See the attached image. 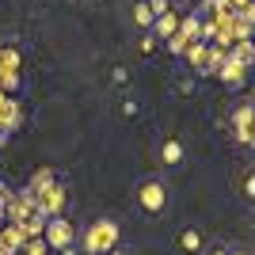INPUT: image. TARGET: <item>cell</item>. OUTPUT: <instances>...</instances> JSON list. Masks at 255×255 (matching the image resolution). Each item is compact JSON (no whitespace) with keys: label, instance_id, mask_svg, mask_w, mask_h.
<instances>
[{"label":"cell","instance_id":"obj_1","mask_svg":"<svg viewBox=\"0 0 255 255\" xmlns=\"http://www.w3.org/2000/svg\"><path fill=\"white\" fill-rule=\"evenodd\" d=\"M133 202L145 217H160V213H168L171 206V187L164 183V175H145V179L133 187Z\"/></svg>","mask_w":255,"mask_h":255},{"label":"cell","instance_id":"obj_2","mask_svg":"<svg viewBox=\"0 0 255 255\" xmlns=\"http://www.w3.org/2000/svg\"><path fill=\"white\" fill-rule=\"evenodd\" d=\"M118 240H122V225H118L115 217H99V221L88 225L80 252H84V255H107V252H115V248H118Z\"/></svg>","mask_w":255,"mask_h":255},{"label":"cell","instance_id":"obj_3","mask_svg":"<svg viewBox=\"0 0 255 255\" xmlns=\"http://www.w3.org/2000/svg\"><path fill=\"white\" fill-rule=\"evenodd\" d=\"M46 240H50V248H69V244H76V229L65 217H50V225H46Z\"/></svg>","mask_w":255,"mask_h":255},{"label":"cell","instance_id":"obj_4","mask_svg":"<svg viewBox=\"0 0 255 255\" xmlns=\"http://www.w3.org/2000/svg\"><path fill=\"white\" fill-rule=\"evenodd\" d=\"M175 31H179V15H175V8L164 11V15H156V19H152V27H149V34L156 38V42H168Z\"/></svg>","mask_w":255,"mask_h":255},{"label":"cell","instance_id":"obj_5","mask_svg":"<svg viewBox=\"0 0 255 255\" xmlns=\"http://www.w3.org/2000/svg\"><path fill=\"white\" fill-rule=\"evenodd\" d=\"M183 156H187V145H183L179 137H164L160 141V164H164V168H179Z\"/></svg>","mask_w":255,"mask_h":255},{"label":"cell","instance_id":"obj_6","mask_svg":"<svg viewBox=\"0 0 255 255\" xmlns=\"http://www.w3.org/2000/svg\"><path fill=\"white\" fill-rule=\"evenodd\" d=\"M65 202V187H42V194H38V210H42V217H57V210H61Z\"/></svg>","mask_w":255,"mask_h":255},{"label":"cell","instance_id":"obj_7","mask_svg":"<svg viewBox=\"0 0 255 255\" xmlns=\"http://www.w3.org/2000/svg\"><path fill=\"white\" fill-rule=\"evenodd\" d=\"M179 248H183L187 255H202L206 233H202V229H183V233H179Z\"/></svg>","mask_w":255,"mask_h":255},{"label":"cell","instance_id":"obj_8","mask_svg":"<svg viewBox=\"0 0 255 255\" xmlns=\"http://www.w3.org/2000/svg\"><path fill=\"white\" fill-rule=\"evenodd\" d=\"M152 19H156V15L149 11V4H145V0H137V4H133V23H137L141 31H149V27H152Z\"/></svg>","mask_w":255,"mask_h":255},{"label":"cell","instance_id":"obj_9","mask_svg":"<svg viewBox=\"0 0 255 255\" xmlns=\"http://www.w3.org/2000/svg\"><path fill=\"white\" fill-rule=\"evenodd\" d=\"M50 183H53V171H50V168H42V171H38V175L31 179V191H42V187H50Z\"/></svg>","mask_w":255,"mask_h":255},{"label":"cell","instance_id":"obj_10","mask_svg":"<svg viewBox=\"0 0 255 255\" xmlns=\"http://www.w3.org/2000/svg\"><path fill=\"white\" fill-rule=\"evenodd\" d=\"M145 4H149V11H152V15H164V11H171V4H168V0H145Z\"/></svg>","mask_w":255,"mask_h":255},{"label":"cell","instance_id":"obj_11","mask_svg":"<svg viewBox=\"0 0 255 255\" xmlns=\"http://www.w3.org/2000/svg\"><path fill=\"white\" fill-rule=\"evenodd\" d=\"M122 115H126V118H137V115H141V107L133 103V99H122Z\"/></svg>","mask_w":255,"mask_h":255},{"label":"cell","instance_id":"obj_12","mask_svg":"<svg viewBox=\"0 0 255 255\" xmlns=\"http://www.w3.org/2000/svg\"><path fill=\"white\" fill-rule=\"evenodd\" d=\"M152 50H156V38L145 31V38H141V53H152Z\"/></svg>","mask_w":255,"mask_h":255},{"label":"cell","instance_id":"obj_13","mask_svg":"<svg viewBox=\"0 0 255 255\" xmlns=\"http://www.w3.org/2000/svg\"><path fill=\"white\" fill-rule=\"evenodd\" d=\"M244 198H255V179H252V171L244 175Z\"/></svg>","mask_w":255,"mask_h":255},{"label":"cell","instance_id":"obj_14","mask_svg":"<svg viewBox=\"0 0 255 255\" xmlns=\"http://www.w3.org/2000/svg\"><path fill=\"white\" fill-rule=\"evenodd\" d=\"M202 255H229V248L217 244V248H202Z\"/></svg>","mask_w":255,"mask_h":255},{"label":"cell","instance_id":"obj_15","mask_svg":"<svg viewBox=\"0 0 255 255\" xmlns=\"http://www.w3.org/2000/svg\"><path fill=\"white\" fill-rule=\"evenodd\" d=\"M57 255H80V248H76V244H69V248H61Z\"/></svg>","mask_w":255,"mask_h":255},{"label":"cell","instance_id":"obj_16","mask_svg":"<svg viewBox=\"0 0 255 255\" xmlns=\"http://www.w3.org/2000/svg\"><path fill=\"white\" fill-rule=\"evenodd\" d=\"M233 4H236V8H240V11H248V0H233Z\"/></svg>","mask_w":255,"mask_h":255},{"label":"cell","instance_id":"obj_17","mask_svg":"<svg viewBox=\"0 0 255 255\" xmlns=\"http://www.w3.org/2000/svg\"><path fill=\"white\" fill-rule=\"evenodd\" d=\"M229 255H248V252H244V248H229Z\"/></svg>","mask_w":255,"mask_h":255},{"label":"cell","instance_id":"obj_18","mask_svg":"<svg viewBox=\"0 0 255 255\" xmlns=\"http://www.w3.org/2000/svg\"><path fill=\"white\" fill-rule=\"evenodd\" d=\"M107 255H129V252H122V248H115V252H107Z\"/></svg>","mask_w":255,"mask_h":255},{"label":"cell","instance_id":"obj_19","mask_svg":"<svg viewBox=\"0 0 255 255\" xmlns=\"http://www.w3.org/2000/svg\"><path fill=\"white\" fill-rule=\"evenodd\" d=\"M168 4H171V8H175V4H183V0H168Z\"/></svg>","mask_w":255,"mask_h":255}]
</instances>
